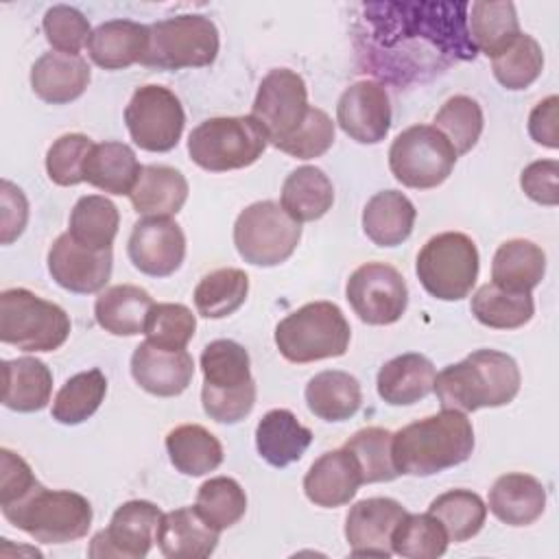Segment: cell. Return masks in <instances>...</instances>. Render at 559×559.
<instances>
[{
	"label": "cell",
	"mask_w": 559,
	"mask_h": 559,
	"mask_svg": "<svg viewBox=\"0 0 559 559\" xmlns=\"http://www.w3.org/2000/svg\"><path fill=\"white\" fill-rule=\"evenodd\" d=\"M469 2H369L360 55L380 79L406 83L428 79L454 61H469L476 48L467 33Z\"/></svg>",
	"instance_id": "cell-1"
},
{
	"label": "cell",
	"mask_w": 559,
	"mask_h": 559,
	"mask_svg": "<svg viewBox=\"0 0 559 559\" xmlns=\"http://www.w3.org/2000/svg\"><path fill=\"white\" fill-rule=\"evenodd\" d=\"M474 428L461 411H441L393 432L391 454L400 474L432 476L472 456Z\"/></svg>",
	"instance_id": "cell-2"
},
{
	"label": "cell",
	"mask_w": 559,
	"mask_h": 559,
	"mask_svg": "<svg viewBox=\"0 0 559 559\" xmlns=\"http://www.w3.org/2000/svg\"><path fill=\"white\" fill-rule=\"evenodd\" d=\"M518 362L498 349H476L456 365H448L435 378L432 391L443 411L474 413L515 400L520 391Z\"/></svg>",
	"instance_id": "cell-3"
},
{
	"label": "cell",
	"mask_w": 559,
	"mask_h": 559,
	"mask_svg": "<svg viewBox=\"0 0 559 559\" xmlns=\"http://www.w3.org/2000/svg\"><path fill=\"white\" fill-rule=\"evenodd\" d=\"M203 389L201 402L210 419L218 424H238L255 404V382L247 349L229 338L205 345L201 354Z\"/></svg>",
	"instance_id": "cell-4"
},
{
	"label": "cell",
	"mask_w": 559,
	"mask_h": 559,
	"mask_svg": "<svg viewBox=\"0 0 559 559\" xmlns=\"http://www.w3.org/2000/svg\"><path fill=\"white\" fill-rule=\"evenodd\" d=\"M2 515L41 544H66L87 535L92 504L85 496L68 489H46L37 483L22 498L0 504Z\"/></svg>",
	"instance_id": "cell-5"
},
{
	"label": "cell",
	"mask_w": 559,
	"mask_h": 559,
	"mask_svg": "<svg viewBox=\"0 0 559 559\" xmlns=\"http://www.w3.org/2000/svg\"><path fill=\"white\" fill-rule=\"evenodd\" d=\"M349 323L332 301H310L275 328V345L288 362H314L343 356L349 347Z\"/></svg>",
	"instance_id": "cell-6"
},
{
	"label": "cell",
	"mask_w": 559,
	"mask_h": 559,
	"mask_svg": "<svg viewBox=\"0 0 559 559\" xmlns=\"http://www.w3.org/2000/svg\"><path fill=\"white\" fill-rule=\"evenodd\" d=\"M269 144L262 124L253 116L207 118L188 138L190 159L210 173L247 168L258 162Z\"/></svg>",
	"instance_id": "cell-7"
},
{
	"label": "cell",
	"mask_w": 559,
	"mask_h": 559,
	"mask_svg": "<svg viewBox=\"0 0 559 559\" xmlns=\"http://www.w3.org/2000/svg\"><path fill=\"white\" fill-rule=\"evenodd\" d=\"M70 336V317L26 288L0 293V341L22 352H55Z\"/></svg>",
	"instance_id": "cell-8"
},
{
	"label": "cell",
	"mask_w": 559,
	"mask_h": 559,
	"mask_svg": "<svg viewBox=\"0 0 559 559\" xmlns=\"http://www.w3.org/2000/svg\"><path fill=\"white\" fill-rule=\"evenodd\" d=\"M218 55V31L199 13L175 15L148 26V46L142 66L157 70L205 68Z\"/></svg>",
	"instance_id": "cell-9"
},
{
	"label": "cell",
	"mask_w": 559,
	"mask_h": 559,
	"mask_svg": "<svg viewBox=\"0 0 559 559\" xmlns=\"http://www.w3.org/2000/svg\"><path fill=\"white\" fill-rule=\"evenodd\" d=\"M415 271L426 293L441 301H459L476 284L478 249L461 231L437 234L421 247Z\"/></svg>",
	"instance_id": "cell-10"
},
{
	"label": "cell",
	"mask_w": 559,
	"mask_h": 559,
	"mask_svg": "<svg viewBox=\"0 0 559 559\" xmlns=\"http://www.w3.org/2000/svg\"><path fill=\"white\" fill-rule=\"evenodd\" d=\"M301 238V223L290 218L275 201L247 205L234 223V245L240 258L253 266L286 262Z\"/></svg>",
	"instance_id": "cell-11"
},
{
	"label": "cell",
	"mask_w": 559,
	"mask_h": 559,
	"mask_svg": "<svg viewBox=\"0 0 559 559\" xmlns=\"http://www.w3.org/2000/svg\"><path fill=\"white\" fill-rule=\"evenodd\" d=\"M456 153L441 131L430 124H413L404 129L389 148V168L393 177L415 190L441 186L454 164Z\"/></svg>",
	"instance_id": "cell-12"
},
{
	"label": "cell",
	"mask_w": 559,
	"mask_h": 559,
	"mask_svg": "<svg viewBox=\"0 0 559 559\" xmlns=\"http://www.w3.org/2000/svg\"><path fill=\"white\" fill-rule=\"evenodd\" d=\"M124 122L131 140L151 153L173 151L183 133L186 114L179 98L162 85H142L133 92Z\"/></svg>",
	"instance_id": "cell-13"
},
{
	"label": "cell",
	"mask_w": 559,
	"mask_h": 559,
	"mask_svg": "<svg viewBox=\"0 0 559 559\" xmlns=\"http://www.w3.org/2000/svg\"><path fill=\"white\" fill-rule=\"evenodd\" d=\"M308 111V90L297 72L275 68L260 81L251 116L262 124L273 146L293 138L306 122Z\"/></svg>",
	"instance_id": "cell-14"
},
{
	"label": "cell",
	"mask_w": 559,
	"mask_h": 559,
	"mask_svg": "<svg viewBox=\"0 0 559 559\" xmlns=\"http://www.w3.org/2000/svg\"><path fill=\"white\" fill-rule=\"evenodd\" d=\"M345 295L358 319L369 325L395 323L408 304V288L402 273L384 262L358 266L347 280Z\"/></svg>",
	"instance_id": "cell-15"
},
{
	"label": "cell",
	"mask_w": 559,
	"mask_h": 559,
	"mask_svg": "<svg viewBox=\"0 0 559 559\" xmlns=\"http://www.w3.org/2000/svg\"><path fill=\"white\" fill-rule=\"evenodd\" d=\"M162 511L148 500H129L120 504L107 528L92 537L87 555L94 559H142L148 555L157 528L162 522Z\"/></svg>",
	"instance_id": "cell-16"
},
{
	"label": "cell",
	"mask_w": 559,
	"mask_h": 559,
	"mask_svg": "<svg viewBox=\"0 0 559 559\" xmlns=\"http://www.w3.org/2000/svg\"><path fill=\"white\" fill-rule=\"evenodd\" d=\"M111 249H90L76 242L68 231L61 234L48 249V271L52 280L79 295L98 293L111 277Z\"/></svg>",
	"instance_id": "cell-17"
},
{
	"label": "cell",
	"mask_w": 559,
	"mask_h": 559,
	"mask_svg": "<svg viewBox=\"0 0 559 559\" xmlns=\"http://www.w3.org/2000/svg\"><path fill=\"white\" fill-rule=\"evenodd\" d=\"M127 251L140 273L168 277L183 262L186 236L175 221L148 216L133 225Z\"/></svg>",
	"instance_id": "cell-18"
},
{
	"label": "cell",
	"mask_w": 559,
	"mask_h": 559,
	"mask_svg": "<svg viewBox=\"0 0 559 559\" xmlns=\"http://www.w3.org/2000/svg\"><path fill=\"white\" fill-rule=\"evenodd\" d=\"M336 122L352 140L378 144L391 127V103L382 83L356 81L338 98Z\"/></svg>",
	"instance_id": "cell-19"
},
{
	"label": "cell",
	"mask_w": 559,
	"mask_h": 559,
	"mask_svg": "<svg viewBox=\"0 0 559 559\" xmlns=\"http://www.w3.org/2000/svg\"><path fill=\"white\" fill-rule=\"evenodd\" d=\"M408 511L393 498H365L345 518V539L354 557H391V537Z\"/></svg>",
	"instance_id": "cell-20"
},
{
	"label": "cell",
	"mask_w": 559,
	"mask_h": 559,
	"mask_svg": "<svg viewBox=\"0 0 559 559\" xmlns=\"http://www.w3.org/2000/svg\"><path fill=\"white\" fill-rule=\"evenodd\" d=\"M131 376L146 393L175 397L192 382L194 360L186 349H164L144 341L131 356Z\"/></svg>",
	"instance_id": "cell-21"
},
{
	"label": "cell",
	"mask_w": 559,
	"mask_h": 559,
	"mask_svg": "<svg viewBox=\"0 0 559 559\" xmlns=\"http://www.w3.org/2000/svg\"><path fill=\"white\" fill-rule=\"evenodd\" d=\"M362 485V472L345 448L321 454L304 476V491L317 507L334 509L347 504Z\"/></svg>",
	"instance_id": "cell-22"
},
{
	"label": "cell",
	"mask_w": 559,
	"mask_h": 559,
	"mask_svg": "<svg viewBox=\"0 0 559 559\" xmlns=\"http://www.w3.org/2000/svg\"><path fill=\"white\" fill-rule=\"evenodd\" d=\"M90 83V66L79 55L59 50L44 52L31 68L33 92L50 105L76 100Z\"/></svg>",
	"instance_id": "cell-23"
},
{
	"label": "cell",
	"mask_w": 559,
	"mask_h": 559,
	"mask_svg": "<svg viewBox=\"0 0 559 559\" xmlns=\"http://www.w3.org/2000/svg\"><path fill=\"white\" fill-rule=\"evenodd\" d=\"M155 542L168 559H205L216 550L218 531L194 507H181L162 515Z\"/></svg>",
	"instance_id": "cell-24"
},
{
	"label": "cell",
	"mask_w": 559,
	"mask_h": 559,
	"mask_svg": "<svg viewBox=\"0 0 559 559\" xmlns=\"http://www.w3.org/2000/svg\"><path fill=\"white\" fill-rule=\"evenodd\" d=\"M148 46V26L131 20L98 24L87 41L92 61L105 70H122L142 63Z\"/></svg>",
	"instance_id": "cell-25"
},
{
	"label": "cell",
	"mask_w": 559,
	"mask_h": 559,
	"mask_svg": "<svg viewBox=\"0 0 559 559\" xmlns=\"http://www.w3.org/2000/svg\"><path fill=\"white\" fill-rule=\"evenodd\" d=\"M546 509V489L531 474H502L489 489V511L509 526H528Z\"/></svg>",
	"instance_id": "cell-26"
},
{
	"label": "cell",
	"mask_w": 559,
	"mask_h": 559,
	"mask_svg": "<svg viewBox=\"0 0 559 559\" xmlns=\"http://www.w3.org/2000/svg\"><path fill=\"white\" fill-rule=\"evenodd\" d=\"M312 443V430L299 424L288 408L269 411L255 426L258 454L273 467H286L304 456Z\"/></svg>",
	"instance_id": "cell-27"
},
{
	"label": "cell",
	"mask_w": 559,
	"mask_h": 559,
	"mask_svg": "<svg viewBox=\"0 0 559 559\" xmlns=\"http://www.w3.org/2000/svg\"><path fill=\"white\" fill-rule=\"evenodd\" d=\"M435 365L421 354H402L378 371V395L391 406H408L432 393Z\"/></svg>",
	"instance_id": "cell-28"
},
{
	"label": "cell",
	"mask_w": 559,
	"mask_h": 559,
	"mask_svg": "<svg viewBox=\"0 0 559 559\" xmlns=\"http://www.w3.org/2000/svg\"><path fill=\"white\" fill-rule=\"evenodd\" d=\"M129 199L133 210L146 218H170L188 199V181L173 166H142Z\"/></svg>",
	"instance_id": "cell-29"
},
{
	"label": "cell",
	"mask_w": 559,
	"mask_h": 559,
	"mask_svg": "<svg viewBox=\"0 0 559 559\" xmlns=\"http://www.w3.org/2000/svg\"><path fill=\"white\" fill-rule=\"evenodd\" d=\"M155 306L153 297L133 284H118L105 288L94 304L96 323L114 336H135L144 334V325L151 308Z\"/></svg>",
	"instance_id": "cell-30"
},
{
	"label": "cell",
	"mask_w": 559,
	"mask_h": 559,
	"mask_svg": "<svg viewBox=\"0 0 559 559\" xmlns=\"http://www.w3.org/2000/svg\"><path fill=\"white\" fill-rule=\"evenodd\" d=\"M2 404L17 413H35L48 406L52 373L39 358L22 356L2 362Z\"/></svg>",
	"instance_id": "cell-31"
},
{
	"label": "cell",
	"mask_w": 559,
	"mask_h": 559,
	"mask_svg": "<svg viewBox=\"0 0 559 559\" xmlns=\"http://www.w3.org/2000/svg\"><path fill=\"white\" fill-rule=\"evenodd\" d=\"M415 205L397 190L376 192L362 210V229L378 247L402 245L415 225Z\"/></svg>",
	"instance_id": "cell-32"
},
{
	"label": "cell",
	"mask_w": 559,
	"mask_h": 559,
	"mask_svg": "<svg viewBox=\"0 0 559 559\" xmlns=\"http://www.w3.org/2000/svg\"><path fill=\"white\" fill-rule=\"evenodd\" d=\"M467 33L476 52L496 57L522 33L513 2L476 0L467 7Z\"/></svg>",
	"instance_id": "cell-33"
},
{
	"label": "cell",
	"mask_w": 559,
	"mask_h": 559,
	"mask_svg": "<svg viewBox=\"0 0 559 559\" xmlns=\"http://www.w3.org/2000/svg\"><path fill=\"white\" fill-rule=\"evenodd\" d=\"M546 273V253L531 240L513 238L498 247L491 262V280L511 293H531Z\"/></svg>",
	"instance_id": "cell-34"
},
{
	"label": "cell",
	"mask_w": 559,
	"mask_h": 559,
	"mask_svg": "<svg viewBox=\"0 0 559 559\" xmlns=\"http://www.w3.org/2000/svg\"><path fill=\"white\" fill-rule=\"evenodd\" d=\"M360 382L347 371L328 369L312 376L306 384V404L323 421L349 419L360 408Z\"/></svg>",
	"instance_id": "cell-35"
},
{
	"label": "cell",
	"mask_w": 559,
	"mask_h": 559,
	"mask_svg": "<svg viewBox=\"0 0 559 559\" xmlns=\"http://www.w3.org/2000/svg\"><path fill=\"white\" fill-rule=\"evenodd\" d=\"M142 166L129 144L100 142L94 144L83 168V177L94 188L109 194H129L140 177Z\"/></svg>",
	"instance_id": "cell-36"
},
{
	"label": "cell",
	"mask_w": 559,
	"mask_h": 559,
	"mask_svg": "<svg viewBox=\"0 0 559 559\" xmlns=\"http://www.w3.org/2000/svg\"><path fill=\"white\" fill-rule=\"evenodd\" d=\"M334 203L330 177L317 166L295 168L282 186V207L297 223L317 221L328 214Z\"/></svg>",
	"instance_id": "cell-37"
},
{
	"label": "cell",
	"mask_w": 559,
	"mask_h": 559,
	"mask_svg": "<svg viewBox=\"0 0 559 559\" xmlns=\"http://www.w3.org/2000/svg\"><path fill=\"white\" fill-rule=\"evenodd\" d=\"M166 452L177 472L203 476L223 463L221 441L199 424H183L166 435Z\"/></svg>",
	"instance_id": "cell-38"
},
{
	"label": "cell",
	"mask_w": 559,
	"mask_h": 559,
	"mask_svg": "<svg viewBox=\"0 0 559 559\" xmlns=\"http://www.w3.org/2000/svg\"><path fill=\"white\" fill-rule=\"evenodd\" d=\"M535 304L531 293H511L493 282L483 284L472 295V314L487 328L515 330L533 319Z\"/></svg>",
	"instance_id": "cell-39"
},
{
	"label": "cell",
	"mask_w": 559,
	"mask_h": 559,
	"mask_svg": "<svg viewBox=\"0 0 559 559\" xmlns=\"http://www.w3.org/2000/svg\"><path fill=\"white\" fill-rule=\"evenodd\" d=\"M118 207L100 194L81 197L70 212L68 234L90 249H111L118 234Z\"/></svg>",
	"instance_id": "cell-40"
},
{
	"label": "cell",
	"mask_w": 559,
	"mask_h": 559,
	"mask_svg": "<svg viewBox=\"0 0 559 559\" xmlns=\"http://www.w3.org/2000/svg\"><path fill=\"white\" fill-rule=\"evenodd\" d=\"M249 277L240 269H216L201 277L194 288L197 312L205 319H223L234 314L247 299Z\"/></svg>",
	"instance_id": "cell-41"
},
{
	"label": "cell",
	"mask_w": 559,
	"mask_h": 559,
	"mask_svg": "<svg viewBox=\"0 0 559 559\" xmlns=\"http://www.w3.org/2000/svg\"><path fill=\"white\" fill-rule=\"evenodd\" d=\"M428 513L441 522L448 539L459 544L483 528L487 507L483 498L469 489H450L430 502Z\"/></svg>",
	"instance_id": "cell-42"
},
{
	"label": "cell",
	"mask_w": 559,
	"mask_h": 559,
	"mask_svg": "<svg viewBox=\"0 0 559 559\" xmlns=\"http://www.w3.org/2000/svg\"><path fill=\"white\" fill-rule=\"evenodd\" d=\"M107 393V378L100 369L72 376L59 389L52 402V417L63 426H76L92 417Z\"/></svg>",
	"instance_id": "cell-43"
},
{
	"label": "cell",
	"mask_w": 559,
	"mask_h": 559,
	"mask_svg": "<svg viewBox=\"0 0 559 559\" xmlns=\"http://www.w3.org/2000/svg\"><path fill=\"white\" fill-rule=\"evenodd\" d=\"M448 544L445 528L430 513H406L391 537V550L408 559H437Z\"/></svg>",
	"instance_id": "cell-44"
},
{
	"label": "cell",
	"mask_w": 559,
	"mask_h": 559,
	"mask_svg": "<svg viewBox=\"0 0 559 559\" xmlns=\"http://www.w3.org/2000/svg\"><path fill=\"white\" fill-rule=\"evenodd\" d=\"M194 509L212 528L221 533L245 515L247 493L234 478L216 476L199 487Z\"/></svg>",
	"instance_id": "cell-45"
},
{
	"label": "cell",
	"mask_w": 559,
	"mask_h": 559,
	"mask_svg": "<svg viewBox=\"0 0 559 559\" xmlns=\"http://www.w3.org/2000/svg\"><path fill=\"white\" fill-rule=\"evenodd\" d=\"M391 441L393 432L378 426L362 428L345 441L343 448L349 450L360 465L362 483H389L400 476L393 463Z\"/></svg>",
	"instance_id": "cell-46"
},
{
	"label": "cell",
	"mask_w": 559,
	"mask_h": 559,
	"mask_svg": "<svg viewBox=\"0 0 559 559\" xmlns=\"http://www.w3.org/2000/svg\"><path fill=\"white\" fill-rule=\"evenodd\" d=\"M493 76L507 90H526L537 81L544 68V52L537 39L520 33L515 41L491 59Z\"/></svg>",
	"instance_id": "cell-47"
},
{
	"label": "cell",
	"mask_w": 559,
	"mask_h": 559,
	"mask_svg": "<svg viewBox=\"0 0 559 559\" xmlns=\"http://www.w3.org/2000/svg\"><path fill=\"white\" fill-rule=\"evenodd\" d=\"M432 127L445 135L456 155H465L483 133V109L469 96H452L437 111Z\"/></svg>",
	"instance_id": "cell-48"
},
{
	"label": "cell",
	"mask_w": 559,
	"mask_h": 559,
	"mask_svg": "<svg viewBox=\"0 0 559 559\" xmlns=\"http://www.w3.org/2000/svg\"><path fill=\"white\" fill-rule=\"evenodd\" d=\"M194 330L197 319L183 304H155L144 325L146 341L164 349H186Z\"/></svg>",
	"instance_id": "cell-49"
},
{
	"label": "cell",
	"mask_w": 559,
	"mask_h": 559,
	"mask_svg": "<svg viewBox=\"0 0 559 559\" xmlns=\"http://www.w3.org/2000/svg\"><path fill=\"white\" fill-rule=\"evenodd\" d=\"M94 142L83 133L57 138L46 153V173L57 186H76L85 181L83 168Z\"/></svg>",
	"instance_id": "cell-50"
},
{
	"label": "cell",
	"mask_w": 559,
	"mask_h": 559,
	"mask_svg": "<svg viewBox=\"0 0 559 559\" xmlns=\"http://www.w3.org/2000/svg\"><path fill=\"white\" fill-rule=\"evenodd\" d=\"M44 35L48 44L68 55H79L83 46H87L92 28L87 17L68 4H55L44 13Z\"/></svg>",
	"instance_id": "cell-51"
},
{
	"label": "cell",
	"mask_w": 559,
	"mask_h": 559,
	"mask_svg": "<svg viewBox=\"0 0 559 559\" xmlns=\"http://www.w3.org/2000/svg\"><path fill=\"white\" fill-rule=\"evenodd\" d=\"M332 144H334L332 118L323 109L310 107L306 122L299 127V131L293 138H288L286 142L277 144L275 148H280L297 159H312V157H321Z\"/></svg>",
	"instance_id": "cell-52"
},
{
	"label": "cell",
	"mask_w": 559,
	"mask_h": 559,
	"mask_svg": "<svg viewBox=\"0 0 559 559\" xmlns=\"http://www.w3.org/2000/svg\"><path fill=\"white\" fill-rule=\"evenodd\" d=\"M559 164L555 159H537L528 164L520 175V186L528 199L542 205L559 203Z\"/></svg>",
	"instance_id": "cell-53"
},
{
	"label": "cell",
	"mask_w": 559,
	"mask_h": 559,
	"mask_svg": "<svg viewBox=\"0 0 559 559\" xmlns=\"http://www.w3.org/2000/svg\"><path fill=\"white\" fill-rule=\"evenodd\" d=\"M39 480L31 465L15 452L0 450V504H9L31 491Z\"/></svg>",
	"instance_id": "cell-54"
},
{
	"label": "cell",
	"mask_w": 559,
	"mask_h": 559,
	"mask_svg": "<svg viewBox=\"0 0 559 559\" xmlns=\"http://www.w3.org/2000/svg\"><path fill=\"white\" fill-rule=\"evenodd\" d=\"M2 245H11L26 227L28 201L24 192L11 181H2Z\"/></svg>",
	"instance_id": "cell-55"
},
{
	"label": "cell",
	"mask_w": 559,
	"mask_h": 559,
	"mask_svg": "<svg viewBox=\"0 0 559 559\" xmlns=\"http://www.w3.org/2000/svg\"><path fill=\"white\" fill-rule=\"evenodd\" d=\"M557 107H559V98L552 94L544 100H539L531 116H528V133L531 138L548 148H557L559 146V129H557Z\"/></svg>",
	"instance_id": "cell-56"
}]
</instances>
